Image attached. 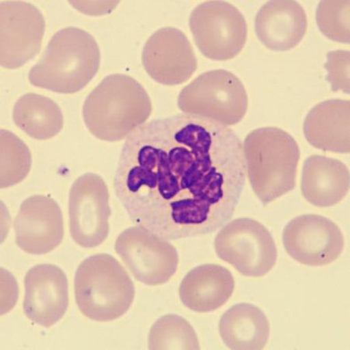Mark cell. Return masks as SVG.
<instances>
[{"label": "cell", "instance_id": "obj_1", "mask_svg": "<svg viewBox=\"0 0 350 350\" xmlns=\"http://www.w3.org/2000/svg\"><path fill=\"white\" fill-rule=\"evenodd\" d=\"M232 129L180 114L144 124L124 144L118 200L137 227L166 240L210 234L233 217L246 182Z\"/></svg>", "mask_w": 350, "mask_h": 350}, {"label": "cell", "instance_id": "obj_2", "mask_svg": "<svg viewBox=\"0 0 350 350\" xmlns=\"http://www.w3.org/2000/svg\"><path fill=\"white\" fill-rule=\"evenodd\" d=\"M151 100L131 77L116 73L106 77L84 103L83 117L89 131L100 140L125 139L148 120Z\"/></svg>", "mask_w": 350, "mask_h": 350}, {"label": "cell", "instance_id": "obj_3", "mask_svg": "<svg viewBox=\"0 0 350 350\" xmlns=\"http://www.w3.org/2000/svg\"><path fill=\"white\" fill-rule=\"evenodd\" d=\"M100 64V49L94 38L81 28L68 27L55 33L28 79L38 88L75 94L92 80Z\"/></svg>", "mask_w": 350, "mask_h": 350}, {"label": "cell", "instance_id": "obj_4", "mask_svg": "<svg viewBox=\"0 0 350 350\" xmlns=\"http://www.w3.org/2000/svg\"><path fill=\"white\" fill-rule=\"evenodd\" d=\"M243 148L248 179L265 206L295 188L301 154L289 133L275 127L257 129L247 135Z\"/></svg>", "mask_w": 350, "mask_h": 350}, {"label": "cell", "instance_id": "obj_5", "mask_svg": "<svg viewBox=\"0 0 350 350\" xmlns=\"http://www.w3.org/2000/svg\"><path fill=\"white\" fill-rule=\"evenodd\" d=\"M75 291L82 314L101 323L125 314L132 306L135 293L126 270L107 254L90 256L79 265Z\"/></svg>", "mask_w": 350, "mask_h": 350}, {"label": "cell", "instance_id": "obj_6", "mask_svg": "<svg viewBox=\"0 0 350 350\" xmlns=\"http://www.w3.org/2000/svg\"><path fill=\"white\" fill-rule=\"evenodd\" d=\"M178 105L186 114L233 126L245 117L248 98L238 77L228 70H216L202 73L186 86L178 96Z\"/></svg>", "mask_w": 350, "mask_h": 350}, {"label": "cell", "instance_id": "obj_7", "mask_svg": "<svg viewBox=\"0 0 350 350\" xmlns=\"http://www.w3.org/2000/svg\"><path fill=\"white\" fill-rule=\"evenodd\" d=\"M217 255L250 278H262L275 267L278 248L269 231L250 218L233 220L219 231L214 241Z\"/></svg>", "mask_w": 350, "mask_h": 350}, {"label": "cell", "instance_id": "obj_8", "mask_svg": "<svg viewBox=\"0 0 350 350\" xmlns=\"http://www.w3.org/2000/svg\"><path fill=\"white\" fill-rule=\"evenodd\" d=\"M198 49L206 57L217 61L234 59L247 41L244 15L234 5L208 1L198 5L189 19Z\"/></svg>", "mask_w": 350, "mask_h": 350}, {"label": "cell", "instance_id": "obj_9", "mask_svg": "<svg viewBox=\"0 0 350 350\" xmlns=\"http://www.w3.org/2000/svg\"><path fill=\"white\" fill-rule=\"evenodd\" d=\"M116 251L134 278L146 285L166 284L178 269V252L171 243L139 227L124 230Z\"/></svg>", "mask_w": 350, "mask_h": 350}, {"label": "cell", "instance_id": "obj_10", "mask_svg": "<svg viewBox=\"0 0 350 350\" xmlns=\"http://www.w3.org/2000/svg\"><path fill=\"white\" fill-rule=\"evenodd\" d=\"M70 232L77 245L98 247L109 234V191L103 178L84 174L72 184L69 200Z\"/></svg>", "mask_w": 350, "mask_h": 350}, {"label": "cell", "instance_id": "obj_11", "mask_svg": "<svg viewBox=\"0 0 350 350\" xmlns=\"http://www.w3.org/2000/svg\"><path fill=\"white\" fill-rule=\"evenodd\" d=\"M45 21L30 3H0V62L5 69H18L36 57L42 47Z\"/></svg>", "mask_w": 350, "mask_h": 350}, {"label": "cell", "instance_id": "obj_12", "mask_svg": "<svg viewBox=\"0 0 350 350\" xmlns=\"http://www.w3.org/2000/svg\"><path fill=\"white\" fill-rule=\"evenodd\" d=\"M283 241L291 258L309 267L332 263L344 247L340 228L331 219L314 214L293 219L284 228Z\"/></svg>", "mask_w": 350, "mask_h": 350}, {"label": "cell", "instance_id": "obj_13", "mask_svg": "<svg viewBox=\"0 0 350 350\" xmlns=\"http://www.w3.org/2000/svg\"><path fill=\"white\" fill-rule=\"evenodd\" d=\"M142 61L148 75L167 86L188 81L197 69L193 45L182 31L171 27L161 28L150 36Z\"/></svg>", "mask_w": 350, "mask_h": 350}, {"label": "cell", "instance_id": "obj_14", "mask_svg": "<svg viewBox=\"0 0 350 350\" xmlns=\"http://www.w3.org/2000/svg\"><path fill=\"white\" fill-rule=\"evenodd\" d=\"M16 245L31 255H44L64 239V219L52 198L33 196L23 202L14 221Z\"/></svg>", "mask_w": 350, "mask_h": 350}, {"label": "cell", "instance_id": "obj_15", "mask_svg": "<svg viewBox=\"0 0 350 350\" xmlns=\"http://www.w3.org/2000/svg\"><path fill=\"white\" fill-rule=\"evenodd\" d=\"M23 307L33 323L50 328L64 318L69 306L68 280L54 265L41 264L28 271Z\"/></svg>", "mask_w": 350, "mask_h": 350}, {"label": "cell", "instance_id": "obj_16", "mask_svg": "<svg viewBox=\"0 0 350 350\" xmlns=\"http://www.w3.org/2000/svg\"><path fill=\"white\" fill-rule=\"evenodd\" d=\"M256 33L270 50L286 52L302 41L308 29L306 10L296 1H270L256 16Z\"/></svg>", "mask_w": 350, "mask_h": 350}, {"label": "cell", "instance_id": "obj_17", "mask_svg": "<svg viewBox=\"0 0 350 350\" xmlns=\"http://www.w3.org/2000/svg\"><path fill=\"white\" fill-rule=\"evenodd\" d=\"M235 283L230 271L219 265L207 264L191 270L180 285L184 306L197 313L213 312L232 296Z\"/></svg>", "mask_w": 350, "mask_h": 350}, {"label": "cell", "instance_id": "obj_18", "mask_svg": "<svg viewBox=\"0 0 350 350\" xmlns=\"http://www.w3.org/2000/svg\"><path fill=\"white\" fill-rule=\"evenodd\" d=\"M349 100L332 99L314 106L304 122L308 142L325 151L349 153Z\"/></svg>", "mask_w": 350, "mask_h": 350}, {"label": "cell", "instance_id": "obj_19", "mask_svg": "<svg viewBox=\"0 0 350 350\" xmlns=\"http://www.w3.org/2000/svg\"><path fill=\"white\" fill-rule=\"evenodd\" d=\"M349 189V172L338 160L312 155L304 162L301 191L306 200L317 207H331L340 202Z\"/></svg>", "mask_w": 350, "mask_h": 350}, {"label": "cell", "instance_id": "obj_20", "mask_svg": "<svg viewBox=\"0 0 350 350\" xmlns=\"http://www.w3.org/2000/svg\"><path fill=\"white\" fill-rule=\"evenodd\" d=\"M219 335L231 349H262L269 337V320L253 304H235L219 321Z\"/></svg>", "mask_w": 350, "mask_h": 350}, {"label": "cell", "instance_id": "obj_21", "mask_svg": "<svg viewBox=\"0 0 350 350\" xmlns=\"http://www.w3.org/2000/svg\"><path fill=\"white\" fill-rule=\"evenodd\" d=\"M13 118L23 132L38 140L53 138L64 125L59 105L52 99L33 93L23 95L16 101Z\"/></svg>", "mask_w": 350, "mask_h": 350}, {"label": "cell", "instance_id": "obj_22", "mask_svg": "<svg viewBox=\"0 0 350 350\" xmlns=\"http://www.w3.org/2000/svg\"><path fill=\"white\" fill-rule=\"evenodd\" d=\"M150 349H200L199 338L188 321L167 314L152 326L148 338Z\"/></svg>", "mask_w": 350, "mask_h": 350}, {"label": "cell", "instance_id": "obj_23", "mask_svg": "<svg viewBox=\"0 0 350 350\" xmlns=\"http://www.w3.org/2000/svg\"><path fill=\"white\" fill-rule=\"evenodd\" d=\"M31 154L26 144L14 133L1 131V188L24 180L31 167Z\"/></svg>", "mask_w": 350, "mask_h": 350}, {"label": "cell", "instance_id": "obj_24", "mask_svg": "<svg viewBox=\"0 0 350 350\" xmlns=\"http://www.w3.org/2000/svg\"><path fill=\"white\" fill-rule=\"evenodd\" d=\"M349 1H321L316 11L319 29L331 40L349 43Z\"/></svg>", "mask_w": 350, "mask_h": 350}, {"label": "cell", "instance_id": "obj_25", "mask_svg": "<svg viewBox=\"0 0 350 350\" xmlns=\"http://www.w3.org/2000/svg\"><path fill=\"white\" fill-rule=\"evenodd\" d=\"M349 57L348 51H333L327 54V62L325 65L328 76V81L332 90L349 94Z\"/></svg>", "mask_w": 350, "mask_h": 350}]
</instances>
